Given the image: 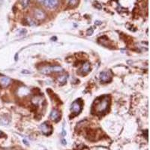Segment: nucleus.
<instances>
[{"label": "nucleus", "instance_id": "1", "mask_svg": "<svg viewBox=\"0 0 150 150\" xmlns=\"http://www.w3.org/2000/svg\"><path fill=\"white\" fill-rule=\"evenodd\" d=\"M109 100L108 98H104L101 100H98L96 101V104L94 105L95 112L97 113H102V112L107 111L109 107Z\"/></svg>", "mask_w": 150, "mask_h": 150}, {"label": "nucleus", "instance_id": "2", "mask_svg": "<svg viewBox=\"0 0 150 150\" xmlns=\"http://www.w3.org/2000/svg\"><path fill=\"white\" fill-rule=\"evenodd\" d=\"M38 1L44 7L50 10L56 9L59 4V0H38Z\"/></svg>", "mask_w": 150, "mask_h": 150}, {"label": "nucleus", "instance_id": "3", "mask_svg": "<svg viewBox=\"0 0 150 150\" xmlns=\"http://www.w3.org/2000/svg\"><path fill=\"white\" fill-rule=\"evenodd\" d=\"M60 71H62V68L59 66H48L42 68L41 72L44 74H50L54 72H60Z\"/></svg>", "mask_w": 150, "mask_h": 150}, {"label": "nucleus", "instance_id": "4", "mask_svg": "<svg viewBox=\"0 0 150 150\" xmlns=\"http://www.w3.org/2000/svg\"><path fill=\"white\" fill-rule=\"evenodd\" d=\"M33 15L34 17L38 20H43L47 17V14L44 12V11H43L42 9H40V8L34 9Z\"/></svg>", "mask_w": 150, "mask_h": 150}, {"label": "nucleus", "instance_id": "5", "mask_svg": "<svg viewBox=\"0 0 150 150\" xmlns=\"http://www.w3.org/2000/svg\"><path fill=\"white\" fill-rule=\"evenodd\" d=\"M40 129L42 131L44 135H50L51 134L52 131H53V129H52L51 125H50L49 124H48L47 123H42L41 125H40Z\"/></svg>", "mask_w": 150, "mask_h": 150}, {"label": "nucleus", "instance_id": "6", "mask_svg": "<svg viewBox=\"0 0 150 150\" xmlns=\"http://www.w3.org/2000/svg\"><path fill=\"white\" fill-rule=\"evenodd\" d=\"M82 110V104L80 101H75L71 105V112L74 114H78Z\"/></svg>", "mask_w": 150, "mask_h": 150}, {"label": "nucleus", "instance_id": "7", "mask_svg": "<svg viewBox=\"0 0 150 150\" xmlns=\"http://www.w3.org/2000/svg\"><path fill=\"white\" fill-rule=\"evenodd\" d=\"M11 83V80L8 77L5 76H0V86L3 87H8Z\"/></svg>", "mask_w": 150, "mask_h": 150}, {"label": "nucleus", "instance_id": "8", "mask_svg": "<svg viewBox=\"0 0 150 150\" xmlns=\"http://www.w3.org/2000/svg\"><path fill=\"white\" fill-rule=\"evenodd\" d=\"M100 79L103 83H107L111 79V74L109 71H102L100 74Z\"/></svg>", "mask_w": 150, "mask_h": 150}, {"label": "nucleus", "instance_id": "9", "mask_svg": "<svg viewBox=\"0 0 150 150\" xmlns=\"http://www.w3.org/2000/svg\"><path fill=\"white\" fill-rule=\"evenodd\" d=\"M60 113L57 110H54L50 113V119L54 122H58L60 119Z\"/></svg>", "mask_w": 150, "mask_h": 150}, {"label": "nucleus", "instance_id": "10", "mask_svg": "<svg viewBox=\"0 0 150 150\" xmlns=\"http://www.w3.org/2000/svg\"><path fill=\"white\" fill-rule=\"evenodd\" d=\"M91 69V66H90V64L89 62H86L83 65V67L80 68V72L83 74H86L89 73Z\"/></svg>", "mask_w": 150, "mask_h": 150}, {"label": "nucleus", "instance_id": "11", "mask_svg": "<svg viewBox=\"0 0 150 150\" xmlns=\"http://www.w3.org/2000/svg\"><path fill=\"white\" fill-rule=\"evenodd\" d=\"M78 3V0H69V5L70 6H75Z\"/></svg>", "mask_w": 150, "mask_h": 150}, {"label": "nucleus", "instance_id": "12", "mask_svg": "<svg viewBox=\"0 0 150 150\" xmlns=\"http://www.w3.org/2000/svg\"><path fill=\"white\" fill-rule=\"evenodd\" d=\"M8 121L6 120L5 118H2V119L0 120V123H1L2 125H8Z\"/></svg>", "mask_w": 150, "mask_h": 150}, {"label": "nucleus", "instance_id": "13", "mask_svg": "<svg viewBox=\"0 0 150 150\" xmlns=\"http://www.w3.org/2000/svg\"><path fill=\"white\" fill-rule=\"evenodd\" d=\"M62 144H63V145L66 144V142H65V140H62Z\"/></svg>", "mask_w": 150, "mask_h": 150}, {"label": "nucleus", "instance_id": "14", "mask_svg": "<svg viewBox=\"0 0 150 150\" xmlns=\"http://www.w3.org/2000/svg\"><path fill=\"white\" fill-rule=\"evenodd\" d=\"M3 135H4V134H3V133H2V131H0V137H1L3 136Z\"/></svg>", "mask_w": 150, "mask_h": 150}, {"label": "nucleus", "instance_id": "15", "mask_svg": "<svg viewBox=\"0 0 150 150\" xmlns=\"http://www.w3.org/2000/svg\"><path fill=\"white\" fill-rule=\"evenodd\" d=\"M52 40H53V41H56V37H53L52 38Z\"/></svg>", "mask_w": 150, "mask_h": 150}]
</instances>
